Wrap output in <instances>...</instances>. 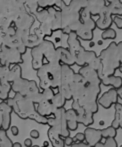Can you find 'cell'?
I'll return each mask as SVG.
<instances>
[{"mask_svg": "<svg viewBox=\"0 0 122 147\" xmlns=\"http://www.w3.org/2000/svg\"><path fill=\"white\" fill-rule=\"evenodd\" d=\"M120 147H122V145H120Z\"/></svg>", "mask_w": 122, "mask_h": 147, "instance_id": "29", "label": "cell"}, {"mask_svg": "<svg viewBox=\"0 0 122 147\" xmlns=\"http://www.w3.org/2000/svg\"><path fill=\"white\" fill-rule=\"evenodd\" d=\"M24 146L26 147H32V139H30V138H26L25 140H24Z\"/></svg>", "mask_w": 122, "mask_h": 147, "instance_id": "23", "label": "cell"}, {"mask_svg": "<svg viewBox=\"0 0 122 147\" xmlns=\"http://www.w3.org/2000/svg\"><path fill=\"white\" fill-rule=\"evenodd\" d=\"M74 142H84L85 141V134L84 133H77L73 137Z\"/></svg>", "mask_w": 122, "mask_h": 147, "instance_id": "18", "label": "cell"}, {"mask_svg": "<svg viewBox=\"0 0 122 147\" xmlns=\"http://www.w3.org/2000/svg\"><path fill=\"white\" fill-rule=\"evenodd\" d=\"M70 147H91L88 143H85V142H74Z\"/></svg>", "mask_w": 122, "mask_h": 147, "instance_id": "20", "label": "cell"}, {"mask_svg": "<svg viewBox=\"0 0 122 147\" xmlns=\"http://www.w3.org/2000/svg\"><path fill=\"white\" fill-rule=\"evenodd\" d=\"M84 134H85V141L91 147H94L98 142H101L102 139V132L101 129H95V128L86 127L84 130Z\"/></svg>", "mask_w": 122, "mask_h": 147, "instance_id": "6", "label": "cell"}, {"mask_svg": "<svg viewBox=\"0 0 122 147\" xmlns=\"http://www.w3.org/2000/svg\"><path fill=\"white\" fill-rule=\"evenodd\" d=\"M10 130H11V133L13 134V136H17L18 133H19V130H18L17 126H12V127L10 128Z\"/></svg>", "mask_w": 122, "mask_h": 147, "instance_id": "22", "label": "cell"}, {"mask_svg": "<svg viewBox=\"0 0 122 147\" xmlns=\"http://www.w3.org/2000/svg\"><path fill=\"white\" fill-rule=\"evenodd\" d=\"M48 145H49L48 141H44V143H43V147H48Z\"/></svg>", "mask_w": 122, "mask_h": 147, "instance_id": "27", "label": "cell"}, {"mask_svg": "<svg viewBox=\"0 0 122 147\" xmlns=\"http://www.w3.org/2000/svg\"><path fill=\"white\" fill-rule=\"evenodd\" d=\"M39 136H40V133H39L38 130L36 129H33L30 131V137L33 138V139H38Z\"/></svg>", "mask_w": 122, "mask_h": 147, "instance_id": "19", "label": "cell"}, {"mask_svg": "<svg viewBox=\"0 0 122 147\" xmlns=\"http://www.w3.org/2000/svg\"><path fill=\"white\" fill-rule=\"evenodd\" d=\"M13 144L5 130L0 129V147H13Z\"/></svg>", "mask_w": 122, "mask_h": 147, "instance_id": "13", "label": "cell"}, {"mask_svg": "<svg viewBox=\"0 0 122 147\" xmlns=\"http://www.w3.org/2000/svg\"><path fill=\"white\" fill-rule=\"evenodd\" d=\"M104 147H118L115 138H106L104 141Z\"/></svg>", "mask_w": 122, "mask_h": 147, "instance_id": "17", "label": "cell"}, {"mask_svg": "<svg viewBox=\"0 0 122 147\" xmlns=\"http://www.w3.org/2000/svg\"><path fill=\"white\" fill-rule=\"evenodd\" d=\"M11 90V83H1V86H0V99L2 101L7 100L9 98V93Z\"/></svg>", "mask_w": 122, "mask_h": 147, "instance_id": "12", "label": "cell"}, {"mask_svg": "<svg viewBox=\"0 0 122 147\" xmlns=\"http://www.w3.org/2000/svg\"><path fill=\"white\" fill-rule=\"evenodd\" d=\"M6 103L12 107L13 112L21 119H31L39 124L48 125V118L39 114L36 104L27 97L19 93H15L13 97H10L6 100Z\"/></svg>", "mask_w": 122, "mask_h": 147, "instance_id": "1", "label": "cell"}, {"mask_svg": "<svg viewBox=\"0 0 122 147\" xmlns=\"http://www.w3.org/2000/svg\"><path fill=\"white\" fill-rule=\"evenodd\" d=\"M101 132H102V137L103 138H115L117 132L116 129L112 127V126H109L107 128H104V129H101Z\"/></svg>", "mask_w": 122, "mask_h": 147, "instance_id": "15", "label": "cell"}, {"mask_svg": "<svg viewBox=\"0 0 122 147\" xmlns=\"http://www.w3.org/2000/svg\"><path fill=\"white\" fill-rule=\"evenodd\" d=\"M66 120H67V125L70 131H75L78 128V121H77V112L75 110H73L72 108L67 109L66 110Z\"/></svg>", "mask_w": 122, "mask_h": 147, "instance_id": "9", "label": "cell"}, {"mask_svg": "<svg viewBox=\"0 0 122 147\" xmlns=\"http://www.w3.org/2000/svg\"><path fill=\"white\" fill-rule=\"evenodd\" d=\"M64 143H65V146H71L72 144L74 143V139L71 136L66 137V138H64Z\"/></svg>", "mask_w": 122, "mask_h": 147, "instance_id": "21", "label": "cell"}, {"mask_svg": "<svg viewBox=\"0 0 122 147\" xmlns=\"http://www.w3.org/2000/svg\"><path fill=\"white\" fill-rule=\"evenodd\" d=\"M76 112H77V115H78V117H77L78 123L82 124V125H84L85 127H89L93 122H94V120H93V114L90 112H87L83 107L78 108L77 110H76Z\"/></svg>", "mask_w": 122, "mask_h": 147, "instance_id": "8", "label": "cell"}, {"mask_svg": "<svg viewBox=\"0 0 122 147\" xmlns=\"http://www.w3.org/2000/svg\"><path fill=\"white\" fill-rule=\"evenodd\" d=\"M21 78V68L15 65L12 69H7L5 66L1 68V83H12Z\"/></svg>", "mask_w": 122, "mask_h": 147, "instance_id": "4", "label": "cell"}, {"mask_svg": "<svg viewBox=\"0 0 122 147\" xmlns=\"http://www.w3.org/2000/svg\"><path fill=\"white\" fill-rule=\"evenodd\" d=\"M42 95H43V99L44 101H51L52 98L54 97L55 93L53 91V89L51 88H48V89H45V90H42Z\"/></svg>", "mask_w": 122, "mask_h": 147, "instance_id": "16", "label": "cell"}, {"mask_svg": "<svg viewBox=\"0 0 122 147\" xmlns=\"http://www.w3.org/2000/svg\"><path fill=\"white\" fill-rule=\"evenodd\" d=\"M117 92H118L119 98H121V99H122V87H120L119 89H117Z\"/></svg>", "mask_w": 122, "mask_h": 147, "instance_id": "24", "label": "cell"}, {"mask_svg": "<svg viewBox=\"0 0 122 147\" xmlns=\"http://www.w3.org/2000/svg\"><path fill=\"white\" fill-rule=\"evenodd\" d=\"M114 106H115V117L113 119L112 123H111V126L116 130L118 128H121L122 129V104L118 102Z\"/></svg>", "mask_w": 122, "mask_h": 147, "instance_id": "11", "label": "cell"}, {"mask_svg": "<svg viewBox=\"0 0 122 147\" xmlns=\"http://www.w3.org/2000/svg\"><path fill=\"white\" fill-rule=\"evenodd\" d=\"M13 147H22V145L19 143V142H15V143L13 144Z\"/></svg>", "mask_w": 122, "mask_h": 147, "instance_id": "26", "label": "cell"}, {"mask_svg": "<svg viewBox=\"0 0 122 147\" xmlns=\"http://www.w3.org/2000/svg\"><path fill=\"white\" fill-rule=\"evenodd\" d=\"M101 83L105 86H112L114 89H119L122 87V78L118 76H107L101 79Z\"/></svg>", "mask_w": 122, "mask_h": 147, "instance_id": "10", "label": "cell"}, {"mask_svg": "<svg viewBox=\"0 0 122 147\" xmlns=\"http://www.w3.org/2000/svg\"><path fill=\"white\" fill-rule=\"evenodd\" d=\"M11 87L12 91H14L15 93H19V94L23 95L29 99H32L37 94L42 92V91H40V87L37 86L35 81L23 79V78H19L16 81L12 82Z\"/></svg>", "mask_w": 122, "mask_h": 147, "instance_id": "2", "label": "cell"}, {"mask_svg": "<svg viewBox=\"0 0 122 147\" xmlns=\"http://www.w3.org/2000/svg\"><path fill=\"white\" fill-rule=\"evenodd\" d=\"M32 147H40V146H38V145H33ZM43 147V146H42Z\"/></svg>", "mask_w": 122, "mask_h": 147, "instance_id": "28", "label": "cell"}, {"mask_svg": "<svg viewBox=\"0 0 122 147\" xmlns=\"http://www.w3.org/2000/svg\"><path fill=\"white\" fill-rule=\"evenodd\" d=\"M13 112V109L11 106L6 103V101H1L0 103V113H1V125L0 129H3L7 131L11 124V113Z\"/></svg>", "mask_w": 122, "mask_h": 147, "instance_id": "5", "label": "cell"}, {"mask_svg": "<svg viewBox=\"0 0 122 147\" xmlns=\"http://www.w3.org/2000/svg\"><path fill=\"white\" fill-rule=\"evenodd\" d=\"M66 101L67 100L64 98V96L60 92H56L54 97L52 98V100H51V102H52V104L54 105L56 108H62V107H64V105H65Z\"/></svg>", "mask_w": 122, "mask_h": 147, "instance_id": "14", "label": "cell"}, {"mask_svg": "<svg viewBox=\"0 0 122 147\" xmlns=\"http://www.w3.org/2000/svg\"><path fill=\"white\" fill-rule=\"evenodd\" d=\"M118 92L117 89L111 88L108 91L104 92L100 97L98 98V104L101 105L103 108L108 109L110 108L112 105H115L116 103H118Z\"/></svg>", "mask_w": 122, "mask_h": 147, "instance_id": "3", "label": "cell"}, {"mask_svg": "<svg viewBox=\"0 0 122 147\" xmlns=\"http://www.w3.org/2000/svg\"><path fill=\"white\" fill-rule=\"evenodd\" d=\"M36 108H37V111H38L39 114L42 115V116H44V117H47V118L54 115L55 112H56V110L58 109L52 104L51 101H46V100L42 101L41 103L37 104Z\"/></svg>", "mask_w": 122, "mask_h": 147, "instance_id": "7", "label": "cell"}, {"mask_svg": "<svg viewBox=\"0 0 122 147\" xmlns=\"http://www.w3.org/2000/svg\"><path fill=\"white\" fill-rule=\"evenodd\" d=\"M94 147H104V143H102V142H98V143H97Z\"/></svg>", "mask_w": 122, "mask_h": 147, "instance_id": "25", "label": "cell"}]
</instances>
